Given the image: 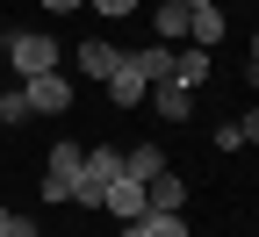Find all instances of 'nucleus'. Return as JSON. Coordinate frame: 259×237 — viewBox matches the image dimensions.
<instances>
[{
  "label": "nucleus",
  "instance_id": "1",
  "mask_svg": "<svg viewBox=\"0 0 259 237\" xmlns=\"http://www.w3.org/2000/svg\"><path fill=\"white\" fill-rule=\"evenodd\" d=\"M115 173H122V151L115 144H87V165H79V180H72V201H79V209H101V194H108Z\"/></svg>",
  "mask_w": 259,
  "mask_h": 237
},
{
  "label": "nucleus",
  "instance_id": "2",
  "mask_svg": "<svg viewBox=\"0 0 259 237\" xmlns=\"http://www.w3.org/2000/svg\"><path fill=\"white\" fill-rule=\"evenodd\" d=\"M101 93L115 101V108H144V93H151V65H144V51H122V65L101 79Z\"/></svg>",
  "mask_w": 259,
  "mask_h": 237
},
{
  "label": "nucleus",
  "instance_id": "3",
  "mask_svg": "<svg viewBox=\"0 0 259 237\" xmlns=\"http://www.w3.org/2000/svg\"><path fill=\"white\" fill-rule=\"evenodd\" d=\"M0 58H8L22 79H29V72H58V43L36 36V29H8V51H0Z\"/></svg>",
  "mask_w": 259,
  "mask_h": 237
},
{
  "label": "nucleus",
  "instance_id": "4",
  "mask_svg": "<svg viewBox=\"0 0 259 237\" xmlns=\"http://www.w3.org/2000/svg\"><path fill=\"white\" fill-rule=\"evenodd\" d=\"M87 165V144H51V165H44V209H58V201H72V180Z\"/></svg>",
  "mask_w": 259,
  "mask_h": 237
},
{
  "label": "nucleus",
  "instance_id": "5",
  "mask_svg": "<svg viewBox=\"0 0 259 237\" xmlns=\"http://www.w3.org/2000/svg\"><path fill=\"white\" fill-rule=\"evenodd\" d=\"M22 93H29L36 115H65V108H72V79H65V72H29Z\"/></svg>",
  "mask_w": 259,
  "mask_h": 237
},
{
  "label": "nucleus",
  "instance_id": "6",
  "mask_svg": "<svg viewBox=\"0 0 259 237\" xmlns=\"http://www.w3.org/2000/svg\"><path fill=\"white\" fill-rule=\"evenodd\" d=\"M101 209L115 216V223H130V216H144L151 201H144V180H130V173H115L108 180V194H101Z\"/></svg>",
  "mask_w": 259,
  "mask_h": 237
},
{
  "label": "nucleus",
  "instance_id": "7",
  "mask_svg": "<svg viewBox=\"0 0 259 237\" xmlns=\"http://www.w3.org/2000/svg\"><path fill=\"white\" fill-rule=\"evenodd\" d=\"M209 58H216V51H202V43H173V72H166V79H173V86H202V79H209Z\"/></svg>",
  "mask_w": 259,
  "mask_h": 237
},
{
  "label": "nucleus",
  "instance_id": "8",
  "mask_svg": "<svg viewBox=\"0 0 259 237\" xmlns=\"http://www.w3.org/2000/svg\"><path fill=\"white\" fill-rule=\"evenodd\" d=\"M122 237H187V223H180V209H144L122 223Z\"/></svg>",
  "mask_w": 259,
  "mask_h": 237
},
{
  "label": "nucleus",
  "instance_id": "9",
  "mask_svg": "<svg viewBox=\"0 0 259 237\" xmlns=\"http://www.w3.org/2000/svg\"><path fill=\"white\" fill-rule=\"evenodd\" d=\"M144 101H158V115H166V122H187V115H194V86H173V79H151Z\"/></svg>",
  "mask_w": 259,
  "mask_h": 237
},
{
  "label": "nucleus",
  "instance_id": "10",
  "mask_svg": "<svg viewBox=\"0 0 259 237\" xmlns=\"http://www.w3.org/2000/svg\"><path fill=\"white\" fill-rule=\"evenodd\" d=\"M115 65H122V51H115V43H101V36H87V43H79V72H87L94 86H101Z\"/></svg>",
  "mask_w": 259,
  "mask_h": 237
},
{
  "label": "nucleus",
  "instance_id": "11",
  "mask_svg": "<svg viewBox=\"0 0 259 237\" xmlns=\"http://www.w3.org/2000/svg\"><path fill=\"white\" fill-rule=\"evenodd\" d=\"M187 43H202V51L223 43V15H216V0H209V8H187Z\"/></svg>",
  "mask_w": 259,
  "mask_h": 237
},
{
  "label": "nucleus",
  "instance_id": "12",
  "mask_svg": "<svg viewBox=\"0 0 259 237\" xmlns=\"http://www.w3.org/2000/svg\"><path fill=\"white\" fill-rule=\"evenodd\" d=\"M144 201H151V209H180V201H187V180L166 165V173H151V180H144Z\"/></svg>",
  "mask_w": 259,
  "mask_h": 237
},
{
  "label": "nucleus",
  "instance_id": "13",
  "mask_svg": "<svg viewBox=\"0 0 259 237\" xmlns=\"http://www.w3.org/2000/svg\"><path fill=\"white\" fill-rule=\"evenodd\" d=\"M151 29H158V43H187V0H158Z\"/></svg>",
  "mask_w": 259,
  "mask_h": 237
},
{
  "label": "nucleus",
  "instance_id": "14",
  "mask_svg": "<svg viewBox=\"0 0 259 237\" xmlns=\"http://www.w3.org/2000/svg\"><path fill=\"white\" fill-rule=\"evenodd\" d=\"M122 173H130V180H151V173H166V151H158V144H137V151H122Z\"/></svg>",
  "mask_w": 259,
  "mask_h": 237
},
{
  "label": "nucleus",
  "instance_id": "15",
  "mask_svg": "<svg viewBox=\"0 0 259 237\" xmlns=\"http://www.w3.org/2000/svg\"><path fill=\"white\" fill-rule=\"evenodd\" d=\"M29 115H36V108H29V93H22V86H15V93L0 86V122H29Z\"/></svg>",
  "mask_w": 259,
  "mask_h": 237
},
{
  "label": "nucleus",
  "instance_id": "16",
  "mask_svg": "<svg viewBox=\"0 0 259 237\" xmlns=\"http://www.w3.org/2000/svg\"><path fill=\"white\" fill-rule=\"evenodd\" d=\"M0 237H44V223H36V216H8V223H0Z\"/></svg>",
  "mask_w": 259,
  "mask_h": 237
},
{
  "label": "nucleus",
  "instance_id": "17",
  "mask_svg": "<svg viewBox=\"0 0 259 237\" xmlns=\"http://www.w3.org/2000/svg\"><path fill=\"white\" fill-rule=\"evenodd\" d=\"M87 8H101L108 22H122V15H137V8H144V0H87Z\"/></svg>",
  "mask_w": 259,
  "mask_h": 237
},
{
  "label": "nucleus",
  "instance_id": "18",
  "mask_svg": "<svg viewBox=\"0 0 259 237\" xmlns=\"http://www.w3.org/2000/svg\"><path fill=\"white\" fill-rule=\"evenodd\" d=\"M238 137H245V144H259V108H252V115H238Z\"/></svg>",
  "mask_w": 259,
  "mask_h": 237
},
{
  "label": "nucleus",
  "instance_id": "19",
  "mask_svg": "<svg viewBox=\"0 0 259 237\" xmlns=\"http://www.w3.org/2000/svg\"><path fill=\"white\" fill-rule=\"evenodd\" d=\"M245 79H252V86H259V36H252V72H245Z\"/></svg>",
  "mask_w": 259,
  "mask_h": 237
},
{
  "label": "nucleus",
  "instance_id": "20",
  "mask_svg": "<svg viewBox=\"0 0 259 237\" xmlns=\"http://www.w3.org/2000/svg\"><path fill=\"white\" fill-rule=\"evenodd\" d=\"M51 8H58V15H72V8H87V0H51Z\"/></svg>",
  "mask_w": 259,
  "mask_h": 237
},
{
  "label": "nucleus",
  "instance_id": "21",
  "mask_svg": "<svg viewBox=\"0 0 259 237\" xmlns=\"http://www.w3.org/2000/svg\"><path fill=\"white\" fill-rule=\"evenodd\" d=\"M187 8H209V0H187Z\"/></svg>",
  "mask_w": 259,
  "mask_h": 237
},
{
  "label": "nucleus",
  "instance_id": "22",
  "mask_svg": "<svg viewBox=\"0 0 259 237\" xmlns=\"http://www.w3.org/2000/svg\"><path fill=\"white\" fill-rule=\"evenodd\" d=\"M0 223H8V201H0Z\"/></svg>",
  "mask_w": 259,
  "mask_h": 237
},
{
  "label": "nucleus",
  "instance_id": "23",
  "mask_svg": "<svg viewBox=\"0 0 259 237\" xmlns=\"http://www.w3.org/2000/svg\"><path fill=\"white\" fill-rule=\"evenodd\" d=\"M0 51H8V29H0Z\"/></svg>",
  "mask_w": 259,
  "mask_h": 237
},
{
  "label": "nucleus",
  "instance_id": "24",
  "mask_svg": "<svg viewBox=\"0 0 259 237\" xmlns=\"http://www.w3.org/2000/svg\"><path fill=\"white\" fill-rule=\"evenodd\" d=\"M252 237H259V230H252Z\"/></svg>",
  "mask_w": 259,
  "mask_h": 237
}]
</instances>
